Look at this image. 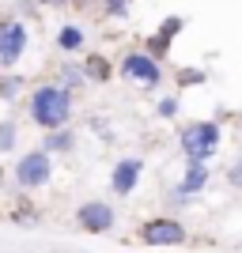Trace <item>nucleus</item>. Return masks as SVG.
Returning <instances> with one entry per match:
<instances>
[{
    "label": "nucleus",
    "instance_id": "nucleus-1",
    "mask_svg": "<svg viewBox=\"0 0 242 253\" xmlns=\"http://www.w3.org/2000/svg\"><path fill=\"white\" fill-rule=\"evenodd\" d=\"M31 121L42 128H57L61 132L68 125V117H72V91L61 84H42L31 91Z\"/></svg>",
    "mask_w": 242,
    "mask_h": 253
},
{
    "label": "nucleus",
    "instance_id": "nucleus-2",
    "mask_svg": "<svg viewBox=\"0 0 242 253\" xmlns=\"http://www.w3.org/2000/svg\"><path fill=\"white\" fill-rule=\"evenodd\" d=\"M220 125L216 121H190V125L178 132V144L186 151V163H208L216 151H220Z\"/></svg>",
    "mask_w": 242,
    "mask_h": 253
},
{
    "label": "nucleus",
    "instance_id": "nucleus-3",
    "mask_svg": "<svg viewBox=\"0 0 242 253\" xmlns=\"http://www.w3.org/2000/svg\"><path fill=\"white\" fill-rule=\"evenodd\" d=\"M186 238H190V231L174 215H155V219L140 223V242L144 246H182Z\"/></svg>",
    "mask_w": 242,
    "mask_h": 253
},
{
    "label": "nucleus",
    "instance_id": "nucleus-4",
    "mask_svg": "<svg viewBox=\"0 0 242 253\" xmlns=\"http://www.w3.org/2000/svg\"><path fill=\"white\" fill-rule=\"evenodd\" d=\"M117 72L125 76L129 84H137V87H159V84H163V64H159L155 57H147L144 49L125 53V57H121V68H117Z\"/></svg>",
    "mask_w": 242,
    "mask_h": 253
},
{
    "label": "nucleus",
    "instance_id": "nucleus-5",
    "mask_svg": "<svg viewBox=\"0 0 242 253\" xmlns=\"http://www.w3.org/2000/svg\"><path fill=\"white\" fill-rule=\"evenodd\" d=\"M53 174V163H49V151H31L15 163V181L23 189H42Z\"/></svg>",
    "mask_w": 242,
    "mask_h": 253
},
{
    "label": "nucleus",
    "instance_id": "nucleus-6",
    "mask_svg": "<svg viewBox=\"0 0 242 253\" xmlns=\"http://www.w3.org/2000/svg\"><path fill=\"white\" fill-rule=\"evenodd\" d=\"M140 178H144V159L125 155V159H117L114 170H110V189H114L117 197H133L137 185H140Z\"/></svg>",
    "mask_w": 242,
    "mask_h": 253
},
{
    "label": "nucleus",
    "instance_id": "nucleus-7",
    "mask_svg": "<svg viewBox=\"0 0 242 253\" xmlns=\"http://www.w3.org/2000/svg\"><path fill=\"white\" fill-rule=\"evenodd\" d=\"M76 223H80L84 231H91V234H106V231H114L117 211L110 208L106 201H87V204L76 208Z\"/></svg>",
    "mask_w": 242,
    "mask_h": 253
},
{
    "label": "nucleus",
    "instance_id": "nucleus-8",
    "mask_svg": "<svg viewBox=\"0 0 242 253\" xmlns=\"http://www.w3.org/2000/svg\"><path fill=\"white\" fill-rule=\"evenodd\" d=\"M23 49H27V27H23L19 19L0 23V64H4V68L15 64L23 57Z\"/></svg>",
    "mask_w": 242,
    "mask_h": 253
},
{
    "label": "nucleus",
    "instance_id": "nucleus-9",
    "mask_svg": "<svg viewBox=\"0 0 242 253\" xmlns=\"http://www.w3.org/2000/svg\"><path fill=\"white\" fill-rule=\"evenodd\" d=\"M208 178H212V170L208 163H186V174H182V189L190 193V197H200V193L208 189Z\"/></svg>",
    "mask_w": 242,
    "mask_h": 253
},
{
    "label": "nucleus",
    "instance_id": "nucleus-10",
    "mask_svg": "<svg viewBox=\"0 0 242 253\" xmlns=\"http://www.w3.org/2000/svg\"><path fill=\"white\" fill-rule=\"evenodd\" d=\"M57 45H61L64 53H76V49H84V31L80 27H61V34H57Z\"/></svg>",
    "mask_w": 242,
    "mask_h": 253
},
{
    "label": "nucleus",
    "instance_id": "nucleus-11",
    "mask_svg": "<svg viewBox=\"0 0 242 253\" xmlns=\"http://www.w3.org/2000/svg\"><path fill=\"white\" fill-rule=\"evenodd\" d=\"M84 72H87V80H110V76H114V68H110V61H106V57H87Z\"/></svg>",
    "mask_w": 242,
    "mask_h": 253
},
{
    "label": "nucleus",
    "instance_id": "nucleus-12",
    "mask_svg": "<svg viewBox=\"0 0 242 253\" xmlns=\"http://www.w3.org/2000/svg\"><path fill=\"white\" fill-rule=\"evenodd\" d=\"M182 27H186V19H182V15H170V19H163L159 23V38H163V42H174V38H178L182 34Z\"/></svg>",
    "mask_w": 242,
    "mask_h": 253
},
{
    "label": "nucleus",
    "instance_id": "nucleus-13",
    "mask_svg": "<svg viewBox=\"0 0 242 253\" xmlns=\"http://www.w3.org/2000/svg\"><path fill=\"white\" fill-rule=\"evenodd\" d=\"M72 144H76V136H72V132H64V128L46 136V151H68Z\"/></svg>",
    "mask_w": 242,
    "mask_h": 253
},
{
    "label": "nucleus",
    "instance_id": "nucleus-14",
    "mask_svg": "<svg viewBox=\"0 0 242 253\" xmlns=\"http://www.w3.org/2000/svg\"><path fill=\"white\" fill-rule=\"evenodd\" d=\"M144 53H147V57H155V61L163 64V57L170 53V42H163L159 34H151V38H147V45H144Z\"/></svg>",
    "mask_w": 242,
    "mask_h": 253
},
{
    "label": "nucleus",
    "instance_id": "nucleus-15",
    "mask_svg": "<svg viewBox=\"0 0 242 253\" xmlns=\"http://www.w3.org/2000/svg\"><path fill=\"white\" fill-rule=\"evenodd\" d=\"M15 140H19L15 125H11V121H4V125H0V151H11V148H15Z\"/></svg>",
    "mask_w": 242,
    "mask_h": 253
},
{
    "label": "nucleus",
    "instance_id": "nucleus-16",
    "mask_svg": "<svg viewBox=\"0 0 242 253\" xmlns=\"http://www.w3.org/2000/svg\"><path fill=\"white\" fill-rule=\"evenodd\" d=\"M155 114H159V117H178V98H174V95H167V98H159V106H155Z\"/></svg>",
    "mask_w": 242,
    "mask_h": 253
},
{
    "label": "nucleus",
    "instance_id": "nucleus-17",
    "mask_svg": "<svg viewBox=\"0 0 242 253\" xmlns=\"http://www.w3.org/2000/svg\"><path fill=\"white\" fill-rule=\"evenodd\" d=\"M167 201L174 204V208H186V204H193V201H197V197H190V193L182 189V185H174V189L167 193Z\"/></svg>",
    "mask_w": 242,
    "mask_h": 253
},
{
    "label": "nucleus",
    "instance_id": "nucleus-18",
    "mask_svg": "<svg viewBox=\"0 0 242 253\" xmlns=\"http://www.w3.org/2000/svg\"><path fill=\"white\" fill-rule=\"evenodd\" d=\"M227 185L242 193V159H239V163H231V167H227Z\"/></svg>",
    "mask_w": 242,
    "mask_h": 253
},
{
    "label": "nucleus",
    "instance_id": "nucleus-19",
    "mask_svg": "<svg viewBox=\"0 0 242 253\" xmlns=\"http://www.w3.org/2000/svg\"><path fill=\"white\" fill-rule=\"evenodd\" d=\"M84 80H87V72H84V68H72V64L64 68V87H80Z\"/></svg>",
    "mask_w": 242,
    "mask_h": 253
},
{
    "label": "nucleus",
    "instance_id": "nucleus-20",
    "mask_svg": "<svg viewBox=\"0 0 242 253\" xmlns=\"http://www.w3.org/2000/svg\"><path fill=\"white\" fill-rule=\"evenodd\" d=\"M102 4H106V15H114V19H121L129 11V0H102Z\"/></svg>",
    "mask_w": 242,
    "mask_h": 253
},
{
    "label": "nucleus",
    "instance_id": "nucleus-21",
    "mask_svg": "<svg viewBox=\"0 0 242 253\" xmlns=\"http://www.w3.org/2000/svg\"><path fill=\"white\" fill-rule=\"evenodd\" d=\"M178 84H182V87H190V84H204V72H200V68H186V76H178Z\"/></svg>",
    "mask_w": 242,
    "mask_h": 253
},
{
    "label": "nucleus",
    "instance_id": "nucleus-22",
    "mask_svg": "<svg viewBox=\"0 0 242 253\" xmlns=\"http://www.w3.org/2000/svg\"><path fill=\"white\" fill-rule=\"evenodd\" d=\"M19 84H23V80H4V84H0V95H4V98H11L15 91H19Z\"/></svg>",
    "mask_w": 242,
    "mask_h": 253
},
{
    "label": "nucleus",
    "instance_id": "nucleus-23",
    "mask_svg": "<svg viewBox=\"0 0 242 253\" xmlns=\"http://www.w3.org/2000/svg\"><path fill=\"white\" fill-rule=\"evenodd\" d=\"M0 185H4V170H0Z\"/></svg>",
    "mask_w": 242,
    "mask_h": 253
},
{
    "label": "nucleus",
    "instance_id": "nucleus-24",
    "mask_svg": "<svg viewBox=\"0 0 242 253\" xmlns=\"http://www.w3.org/2000/svg\"><path fill=\"white\" fill-rule=\"evenodd\" d=\"M49 4H61V0H49Z\"/></svg>",
    "mask_w": 242,
    "mask_h": 253
},
{
    "label": "nucleus",
    "instance_id": "nucleus-25",
    "mask_svg": "<svg viewBox=\"0 0 242 253\" xmlns=\"http://www.w3.org/2000/svg\"><path fill=\"white\" fill-rule=\"evenodd\" d=\"M239 250H242V242H239Z\"/></svg>",
    "mask_w": 242,
    "mask_h": 253
}]
</instances>
